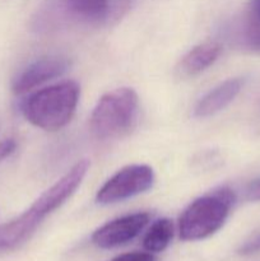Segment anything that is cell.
I'll return each instance as SVG.
<instances>
[{
  "label": "cell",
  "instance_id": "8fae6325",
  "mask_svg": "<svg viewBox=\"0 0 260 261\" xmlns=\"http://www.w3.org/2000/svg\"><path fill=\"white\" fill-rule=\"evenodd\" d=\"M227 37L239 47L260 54V20L249 12L226 28Z\"/></svg>",
  "mask_w": 260,
  "mask_h": 261
},
{
  "label": "cell",
  "instance_id": "2e32d148",
  "mask_svg": "<svg viewBox=\"0 0 260 261\" xmlns=\"http://www.w3.org/2000/svg\"><path fill=\"white\" fill-rule=\"evenodd\" d=\"M246 199L249 201H260V177L247 186Z\"/></svg>",
  "mask_w": 260,
  "mask_h": 261
},
{
  "label": "cell",
  "instance_id": "7a4b0ae2",
  "mask_svg": "<svg viewBox=\"0 0 260 261\" xmlns=\"http://www.w3.org/2000/svg\"><path fill=\"white\" fill-rule=\"evenodd\" d=\"M235 200V193L227 186L195 199L180 217V239L200 241L216 233L226 223Z\"/></svg>",
  "mask_w": 260,
  "mask_h": 261
},
{
  "label": "cell",
  "instance_id": "52a82bcc",
  "mask_svg": "<svg viewBox=\"0 0 260 261\" xmlns=\"http://www.w3.org/2000/svg\"><path fill=\"white\" fill-rule=\"evenodd\" d=\"M150 221L145 212L126 214L103 224L92 234V242L99 249H115L133 241Z\"/></svg>",
  "mask_w": 260,
  "mask_h": 261
},
{
  "label": "cell",
  "instance_id": "4fadbf2b",
  "mask_svg": "<svg viewBox=\"0 0 260 261\" xmlns=\"http://www.w3.org/2000/svg\"><path fill=\"white\" fill-rule=\"evenodd\" d=\"M241 256H254L260 254V232L251 234L237 250Z\"/></svg>",
  "mask_w": 260,
  "mask_h": 261
},
{
  "label": "cell",
  "instance_id": "277c9868",
  "mask_svg": "<svg viewBox=\"0 0 260 261\" xmlns=\"http://www.w3.org/2000/svg\"><path fill=\"white\" fill-rule=\"evenodd\" d=\"M115 17L114 0H47L35 24L37 30H55L66 24L102 25Z\"/></svg>",
  "mask_w": 260,
  "mask_h": 261
},
{
  "label": "cell",
  "instance_id": "30bf717a",
  "mask_svg": "<svg viewBox=\"0 0 260 261\" xmlns=\"http://www.w3.org/2000/svg\"><path fill=\"white\" fill-rule=\"evenodd\" d=\"M222 53L221 43L217 41H206L191 48L183 56L177 66V71L184 78H190L213 65Z\"/></svg>",
  "mask_w": 260,
  "mask_h": 261
},
{
  "label": "cell",
  "instance_id": "6da1fadb",
  "mask_svg": "<svg viewBox=\"0 0 260 261\" xmlns=\"http://www.w3.org/2000/svg\"><path fill=\"white\" fill-rule=\"evenodd\" d=\"M81 96L78 83L61 82L30 94L22 102V114L28 122L47 132L63 129L75 114Z\"/></svg>",
  "mask_w": 260,
  "mask_h": 261
},
{
  "label": "cell",
  "instance_id": "5bb4252c",
  "mask_svg": "<svg viewBox=\"0 0 260 261\" xmlns=\"http://www.w3.org/2000/svg\"><path fill=\"white\" fill-rule=\"evenodd\" d=\"M110 261H157V259H155V256L152 252L133 251L119 255V256L114 257V259Z\"/></svg>",
  "mask_w": 260,
  "mask_h": 261
},
{
  "label": "cell",
  "instance_id": "e0dca14e",
  "mask_svg": "<svg viewBox=\"0 0 260 261\" xmlns=\"http://www.w3.org/2000/svg\"><path fill=\"white\" fill-rule=\"evenodd\" d=\"M249 13L257 20H260V0H251L250 2Z\"/></svg>",
  "mask_w": 260,
  "mask_h": 261
},
{
  "label": "cell",
  "instance_id": "5b68a950",
  "mask_svg": "<svg viewBox=\"0 0 260 261\" xmlns=\"http://www.w3.org/2000/svg\"><path fill=\"white\" fill-rule=\"evenodd\" d=\"M154 182V172L147 165H132L117 171L98 190L97 203L114 204L149 190Z\"/></svg>",
  "mask_w": 260,
  "mask_h": 261
},
{
  "label": "cell",
  "instance_id": "9c48e42d",
  "mask_svg": "<svg viewBox=\"0 0 260 261\" xmlns=\"http://www.w3.org/2000/svg\"><path fill=\"white\" fill-rule=\"evenodd\" d=\"M244 81L241 78H231L214 87L204 94L194 109V115L199 119L209 117L226 109L241 92Z\"/></svg>",
  "mask_w": 260,
  "mask_h": 261
},
{
  "label": "cell",
  "instance_id": "ba28073f",
  "mask_svg": "<svg viewBox=\"0 0 260 261\" xmlns=\"http://www.w3.org/2000/svg\"><path fill=\"white\" fill-rule=\"evenodd\" d=\"M70 66L64 56H46L25 66L14 78L12 89L15 94H23L37 88L41 84L63 75Z\"/></svg>",
  "mask_w": 260,
  "mask_h": 261
},
{
  "label": "cell",
  "instance_id": "7c38bea8",
  "mask_svg": "<svg viewBox=\"0 0 260 261\" xmlns=\"http://www.w3.org/2000/svg\"><path fill=\"white\" fill-rule=\"evenodd\" d=\"M173 233L175 227L171 219H158L148 228L147 233L143 237V247L152 254L165 251L172 241Z\"/></svg>",
  "mask_w": 260,
  "mask_h": 261
},
{
  "label": "cell",
  "instance_id": "8992f818",
  "mask_svg": "<svg viewBox=\"0 0 260 261\" xmlns=\"http://www.w3.org/2000/svg\"><path fill=\"white\" fill-rule=\"evenodd\" d=\"M53 213L41 196L17 218L0 226V254L13 251L22 246L37 231L43 219Z\"/></svg>",
  "mask_w": 260,
  "mask_h": 261
},
{
  "label": "cell",
  "instance_id": "3957f363",
  "mask_svg": "<svg viewBox=\"0 0 260 261\" xmlns=\"http://www.w3.org/2000/svg\"><path fill=\"white\" fill-rule=\"evenodd\" d=\"M139 97L133 88L114 89L97 102L89 126L97 139H116L127 134L137 121Z\"/></svg>",
  "mask_w": 260,
  "mask_h": 261
},
{
  "label": "cell",
  "instance_id": "9a60e30c",
  "mask_svg": "<svg viewBox=\"0 0 260 261\" xmlns=\"http://www.w3.org/2000/svg\"><path fill=\"white\" fill-rule=\"evenodd\" d=\"M15 149H17V142L12 138L0 142V162L10 157L15 152Z\"/></svg>",
  "mask_w": 260,
  "mask_h": 261
}]
</instances>
